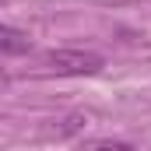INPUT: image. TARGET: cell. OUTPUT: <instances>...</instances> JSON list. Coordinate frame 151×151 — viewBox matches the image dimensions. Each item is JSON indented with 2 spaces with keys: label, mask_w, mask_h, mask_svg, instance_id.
Listing matches in <instances>:
<instances>
[{
  "label": "cell",
  "mask_w": 151,
  "mask_h": 151,
  "mask_svg": "<svg viewBox=\"0 0 151 151\" xmlns=\"http://www.w3.org/2000/svg\"><path fill=\"white\" fill-rule=\"evenodd\" d=\"M46 67L53 74H63V77H95L106 60L91 49H49L46 53Z\"/></svg>",
  "instance_id": "obj_1"
},
{
  "label": "cell",
  "mask_w": 151,
  "mask_h": 151,
  "mask_svg": "<svg viewBox=\"0 0 151 151\" xmlns=\"http://www.w3.org/2000/svg\"><path fill=\"white\" fill-rule=\"evenodd\" d=\"M84 148H113V151H127V141H84Z\"/></svg>",
  "instance_id": "obj_3"
},
{
  "label": "cell",
  "mask_w": 151,
  "mask_h": 151,
  "mask_svg": "<svg viewBox=\"0 0 151 151\" xmlns=\"http://www.w3.org/2000/svg\"><path fill=\"white\" fill-rule=\"evenodd\" d=\"M0 53H7V56H25V53H32V35L21 32V28H14V25H4V21H0Z\"/></svg>",
  "instance_id": "obj_2"
}]
</instances>
